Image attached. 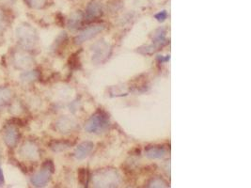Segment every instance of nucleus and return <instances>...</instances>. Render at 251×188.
I'll return each instance as SVG.
<instances>
[{"mask_svg": "<svg viewBox=\"0 0 251 188\" xmlns=\"http://www.w3.org/2000/svg\"><path fill=\"white\" fill-rule=\"evenodd\" d=\"M88 170L86 169H79L78 170V180L83 187H87L88 185Z\"/></svg>", "mask_w": 251, "mask_h": 188, "instance_id": "20", "label": "nucleus"}, {"mask_svg": "<svg viewBox=\"0 0 251 188\" xmlns=\"http://www.w3.org/2000/svg\"><path fill=\"white\" fill-rule=\"evenodd\" d=\"M77 122L66 116L59 118L56 122V128L58 129V131H59V133H62V134L72 132L77 128Z\"/></svg>", "mask_w": 251, "mask_h": 188, "instance_id": "10", "label": "nucleus"}, {"mask_svg": "<svg viewBox=\"0 0 251 188\" xmlns=\"http://www.w3.org/2000/svg\"><path fill=\"white\" fill-rule=\"evenodd\" d=\"M27 6L31 9L40 10L43 9L47 3V0H24Z\"/></svg>", "mask_w": 251, "mask_h": 188, "instance_id": "19", "label": "nucleus"}, {"mask_svg": "<svg viewBox=\"0 0 251 188\" xmlns=\"http://www.w3.org/2000/svg\"><path fill=\"white\" fill-rule=\"evenodd\" d=\"M146 155L150 159H161L166 156V150L161 146H149L145 150Z\"/></svg>", "mask_w": 251, "mask_h": 188, "instance_id": "14", "label": "nucleus"}, {"mask_svg": "<svg viewBox=\"0 0 251 188\" xmlns=\"http://www.w3.org/2000/svg\"><path fill=\"white\" fill-rule=\"evenodd\" d=\"M13 63L18 70H27L34 64V59L25 51H15L13 55Z\"/></svg>", "mask_w": 251, "mask_h": 188, "instance_id": "7", "label": "nucleus"}, {"mask_svg": "<svg viewBox=\"0 0 251 188\" xmlns=\"http://www.w3.org/2000/svg\"><path fill=\"white\" fill-rule=\"evenodd\" d=\"M109 117L105 111L98 110L93 115L85 125V130L88 133H101L109 127Z\"/></svg>", "mask_w": 251, "mask_h": 188, "instance_id": "2", "label": "nucleus"}, {"mask_svg": "<svg viewBox=\"0 0 251 188\" xmlns=\"http://www.w3.org/2000/svg\"><path fill=\"white\" fill-rule=\"evenodd\" d=\"M21 134L18 130V127L14 123L6 124L2 131V138L7 147L14 149L18 145Z\"/></svg>", "mask_w": 251, "mask_h": 188, "instance_id": "4", "label": "nucleus"}, {"mask_svg": "<svg viewBox=\"0 0 251 188\" xmlns=\"http://www.w3.org/2000/svg\"><path fill=\"white\" fill-rule=\"evenodd\" d=\"M149 187L150 188H168V185L165 181L161 180L160 178H156V179L152 180Z\"/></svg>", "mask_w": 251, "mask_h": 188, "instance_id": "22", "label": "nucleus"}, {"mask_svg": "<svg viewBox=\"0 0 251 188\" xmlns=\"http://www.w3.org/2000/svg\"><path fill=\"white\" fill-rule=\"evenodd\" d=\"M77 64H79V59H77V54L72 56L70 58V67L76 69L77 68Z\"/></svg>", "mask_w": 251, "mask_h": 188, "instance_id": "23", "label": "nucleus"}, {"mask_svg": "<svg viewBox=\"0 0 251 188\" xmlns=\"http://www.w3.org/2000/svg\"><path fill=\"white\" fill-rule=\"evenodd\" d=\"M72 146V143L69 142V141H63V140H55L52 141L50 144H49V147L56 152H60V151H63L67 149L70 148Z\"/></svg>", "mask_w": 251, "mask_h": 188, "instance_id": "17", "label": "nucleus"}, {"mask_svg": "<svg viewBox=\"0 0 251 188\" xmlns=\"http://www.w3.org/2000/svg\"><path fill=\"white\" fill-rule=\"evenodd\" d=\"M20 157L27 161H37L40 158V149L33 141H25L18 151Z\"/></svg>", "mask_w": 251, "mask_h": 188, "instance_id": "5", "label": "nucleus"}, {"mask_svg": "<svg viewBox=\"0 0 251 188\" xmlns=\"http://www.w3.org/2000/svg\"><path fill=\"white\" fill-rule=\"evenodd\" d=\"M0 1H3V2H5V3H9V4H13L15 0H0Z\"/></svg>", "mask_w": 251, "mask_h": 188, "instance_id": "28", "label": "nucleus"}, {"mask_svg": "<svg viewBox=\"0 0 251 188\" xmlns=\"http://www.w3.org/2000/svg\"><path fill=\"white\" fill-rule=\"evenodd\" d=\"M95 187L98 188H111L117 187L120 183V178L117 171L113 169H106L98 172L93 177Z\"/></svg>", "mask_w": 251, "mask_h": 188, "instance_id": "3", "label": "nucleus"}, {"mask_svg": "<svg viewBox=\"0 0 251 188\" xmlns=\"http://www.w3.org/2000/svg\"><path fill=\"white\" fill-rule=\"evenodd\" d=\"M67 40V35L65 32H62L58 37V39L55 40V43H54V50H58L59 49V47L63 44V42Z\"/></svg>", "mask_w": 251, "mask_h": 188, "instance_id": "21", "label": "nucleus"}, {"mask_svg": "<svg viewBox=\"0 0 251 188\" xmlns=\"http://www.w3.org/2000/svg\"><path fill=\"white\" fill-rule=\"evenodd\" d=\"M93 61L96 64L105 62L111 53L110 45L104 40H100L97 43H95L93 47Z\"/></svg>", "mask_w": 251, "mask_h": 188, "instance_id": "6", "label": "nucleus"}, {"mask_svg": "<svg viewBox=\"0 0 251 188\" xmlns=\"http://www.w3.org/2000/svg\"><path fill=\"white\" fill-rule=\"evenodd\" d=\"M93 147H94V144L91 141L82 142L75 150V157L77 160L85 159L93 151Z\"/></svg>", "mask_w": 251, "mask_h": 188, "instance_id": "12", "label": "nucleus"}, {"mask_svg": "<svg viewBox=\"0 0 251 188\" xmlns=\"http://www.w3.org/2000/svg\"><path fill=\"white\" fill-rule=\"evenodd\" d=\"M16 40L24 50H32L36 47L39 37L36 29L27 23H22L16 27Z\"/></svg>", "mask_w": 251, "mask_h": 188, "instance_id": "1", "label": "nucleus"}, {"mask_svg": "<svg viewBox=\"0 0 251 188\" xmlns=\"http://www.w3.org/2000/svg\"><path fill=\"white\" fill-rule=\"evenodd\" d=\"M154 18L158 21V22H164L167 18H168V13L166 11H162L158 14L154 15Z\"/></svg>", "mask_w": 251, "mask_h": 188, "instance_id": "24", "label": "nucleus"}, {"mask_svg": "<svg viewBox=\"0 0 251 188\" xmlns=\"http://www.w3.org/2000/svg\"><path fill=\"white\" fill-rule=\"evenodd\" d=\"M105 25L103 24H95L93 26H91L85 30H83L78 36L76 37L75 42L77 44H81L87 40H91L93 37H95L97 34L102 32L105 29Z\"/></svg>", "mask_w": 251, "mask_h": 188, "instance_id": "8", "label": "nucleus"}, {"mask_svg": "<svg viewBox=\"0 0 251 188\" xmlns=\"http://www.w3.org/2000/svg\"><path fill=\"white\" fill-rule=\"evenodd\" d=\"M42 168H45V169H49V170L52 171L53 173L54 171H55V166H54L53 161H51V160H46V161L44 162V163L42 164Z\"/></svg>", "mask_w": 251, "mask_h": 188, "instance_id": "25", "label": "nucleus"}, {"mask_svg": "<svg viewBox=\"0 0 251 188\" xmlns=\"http://www.w3.org/2000/svg\"><path fill=\"white\" fill-rule=\"evenodd\" d=\"M40 76V74L37 70H29V71H24L20 75V79L24 83H32L37 80Z\"/></svg>", "mask_w": 251, "mask_h": 188, "instance_id": "16", "label": "nucleus"}, {"mask_svg": "<svg viewBox=\"0 0 251 188\" xmlns=\"http://www.w3.org/2000/svg\"><path fill=\"white\" fill-rule=\"evenodd\" d=\"M170 58H171V56H167V57H164L163 56H157V60H158L160 63L167 62V61H169V60H170Z\"/></svg>", "mask_w": 251, "mask_h": 188, "instance_id": "26", "label": "nucleus"}, {"mask_svg": "<svg viewBox=\"0 0 251 188\" xmlns=\"http://www.w3.org/2000/svg\"><path fill=\"white\" fill-rule=\"evenodd\" d=\"M103 14V8L101 4L97 1L91 2L86 9V18L89 21H93V19L99 18Z\"/></svg>", "mask_w": 251, "mask_h": 188, "instance_id": "11", "label": "nucleus"}, {"mask_svg": "<svg viewBox=\"0 0 251 188\" xmlns=\"http://www.w3.org/2000/svg\"><path fill=\"white\" fill-rule=\"evenodd\" d=\"M0 156H1V150H0Z\"/></svg>", "mask_w": 251, "mask_h": 188, "instance_id": "29", "label": "nucleus"}, {"mask_svg": "<svg viewBox=\"0 0 251 188\" xmlns=\"http://www.w3.org/2000/svg\"><path fill=\"white\" fill-rule=\"evenodd\" d=\"M83 19H84V15L80 11L74 13L68 20V27L72 30L78 29L83 23Z\"/></svg>", "mask_w": 251, "mask_h": 188, "instance_id": "15", "label": "nucleus"}, {"mask_svg": "<svg viewBox=\"0 0 251 188\" xmlns=\"http://www.w3.org/2000/svg\"><path fill=\"white\" fill-rule=\"evenodd\" d=\"M9 26V15L6 10L0 7V32H3Z\"/></svg>", "mask_w": 251, "mask_h": 188, "instance_id": "18", "label": "nucleus"}, {"mask_svg": "<svg viewBox=\"0 0 251 188\" xmlns=\"http://www.w3.org/2000/svg\"><path fill=\"white\" fill-rule=\"evenodd\" d=\"M14 93L9 87H0V111L7 108L13 101Z\"/></svg>", "mask_w": 251, "mask_h": 188, "instance_id": "13", "label": "nucleus"}, {"mask_svg": "<svg viewBox=\"0 0 251 188\" xmlns=\"http://www.w3.org/2000/svg\"><path fill=\"white\" fill-rule=\"evenodd\" d=\"M52 171L45 168H41L40 171L36 172L35 174L31 177V184L35 188H43L45 187L51 180Z\"/></svg>", "mask_w": 251, "mask_h": 188, "instance_id": "9", "label": "nucleus"}, {"mask_svg": "<svg viewBox=\"0 0 251 188\" xmlns=\"http://www.w3.org/2000/svg\"><path fill=\"white\" fill-rule=\"evenodd\" d=\"M5 184V178H4V173L2 169L0 168V187H2Z\"/></svg>", "mask_w": 251, "mask_h": 188, "instance_id": "27", "label": "nucleus"}]
</instances>
